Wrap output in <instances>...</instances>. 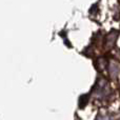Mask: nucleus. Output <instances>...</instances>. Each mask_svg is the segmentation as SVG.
<instances>
[{
	"label": "nucleus",
	"instance_id": "nucleus-1",
	"mask_svg": "<svg viewBox=\"0 0 120 120\" xmlns=\"http://www.w3.org/2000/svg\"><path fill=\"white\" fill-rule=\"evenodd\" d=\"M96 120H112V118H110L109 116H99Z\"/></svg>",
	"mask_w": 120,
	"mask_h": 120
}]
</instances>
